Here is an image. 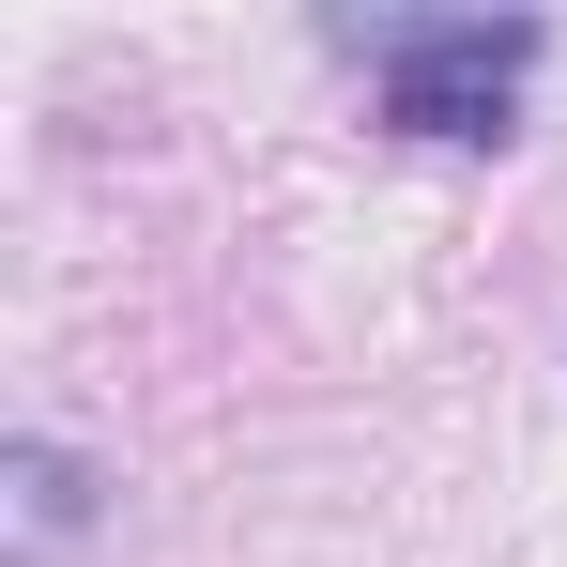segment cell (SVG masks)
<instances>
[{
	"label": "cell",
	"mask_w": 567,
	"mask_h": 567,
	"mask_svg": "<svg viewBox=\"0 0 567 567\" xmlns=\"http://www.w3.org/2000/svg\"><path fill=\"white\" fill-rule=\"evenodd\" d=\"M0 491H16V567H62L93 537V506H107V475L78 461L62 430H16V445H0Z\"/></svg>",
	"instance_id": "2"
},
{
	"label": "cell",
	"mask_w": 567,
	"mask_h": 567,
	"mask_svg": "<svg viewBox=\"0 0 567 567\" xmlns=\"http://www.w3.org/2000/svg\"><path fill=\"white\" fill-rule=\"evenodd\" d=\"M338 47L369 62L383 138L506 154L522 138V78L553 62V16H338Z\"/></svg>",
	"instance_id": "1"
}]
</instances>
